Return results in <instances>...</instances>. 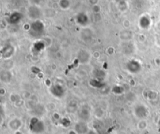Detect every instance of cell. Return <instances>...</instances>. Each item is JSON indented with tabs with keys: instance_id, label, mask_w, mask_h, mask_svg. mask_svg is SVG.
<instances>
[{
	"instance_id": "cell-2",
	"label": "cell",
	"mask_w": 160,
	"mask_h": 134,
	"mask_svg": "<svg viewBox=\"0 0 160 134\" xmlns=\"http://www.w3.org/2000/svg\"><path fill=\"white\" fill-rule=\"evenodd\" d=\"M126 68L129 72L132 73H138L141 69V65L137 60H131L127 63L126 65Z\"/></svg>"
},
{
	"instance_id": "cell-9",
	"label": "cell",
	"mask_w": 160,
	"mask_h": 134,
	"mask_svg": "<svg viewBox=\"0 0 160 134\" xmlns=\"http://www.w3.org/2000/svg\"><path fill=\"white\" fill-rule=\"evenodd\" d=\"M15 134H23V133H22V132H21V131L17 130V131H16Z\"/></svg>"
},
{
	"instance_id": "cell-4",
	"label": "cell",
	"mask_w": 160,
	"mask_h": 134,
	"mask_svg": "<svg viewBox=\"0 0 160 134\" xmlns=\"http://www.w3.org/2000/svg\"><path fill=\"white\" fill-rule=\"evenodd\" d=\"M135 113L139 118H143L147 115V108L143 105H138L135 108Z\"/></svg>"
},
{
	"instance_id": "cell-8",
	"label": "cell",
	"mask_w": 160,
	"mask_h": 134,
	"mask_svg": "<svg viewBox=\"0 0 160 134\" xmlns=\"http://www.w3.org/2000/svg\"><path fill=\"white\" fill-rule=\"evenodd\" d=\"M69 134H78V132L76 130H70L69 132Z\"/></svg>"
},
{
	"instance_id": "cell-5",
	"label": "cell",
	"mask_w": 160,
	"mask_h": 134,
	"mask_svg": "<svg viewBox=\"0 0 160 134\" xmlns=\"http://www.w3.org/2000/svg\"><path fill=\"white\" fill-rule=\"evenodd\" d=\"M9 125H10V129H13V130L17 131L18 129L21 127V125H22V122H21V121L20 120V119H12V120L10 122Z\"/></svg>"
},
{
	"instance_id": "cell-7",
	"label": "cell",
	"mask_w": 160,
	"mask_h": 134,
	"mask_svg": "<svg viewBox=\"0 0 160 134\" xmlns=\"http://www.w3.org/2000/svg\"><path fill=\"white\" fill-rule=\"evenodd\" d=\"M146 126H147V122L144 120L141 121V122L138 123V128H139V129H145V128H146Z\"/></svg>"
},
{
	"instance_id": "cell-3",
	"label": "cell",
	"mask_w": 160,
	"mask_h": 134,
	"mask_svg": "<svg viewBox=\"0 0 160 134\" xmlns=\"http://www.w3.org/2000/svg\"><path fill=\"white\" fill-rule=\"evenodd\" d=\"M50 91H51V93H52L54 96L56 97V98H61V97L63 95L64 93L63 88L59 84L53 85V86L51 87Z\"/></svg>"
},
{
	"instance_id": "cell-6",
	"label": "cell",
	"mask_w": 160,
	"mask_h": 134,
	"mask_svg": "<svg viewBox=\"0 0 160 134\" xmlns=\"http://www.w3.org/2000/svg\"><path fill=\"white\" fill-rule=\"evenodd\" d=\"M90 84L91 85V87L95 88H101L102 87H104V84L102 80L98 79H93L90 82Z\"/></svg>"
},
{
	"instance_id": "cell-1",
	"label": "cell",
	"mask_w": 160,
	"mask_h": 134,
	"mask_svg": "<svg viewBox=\"0 0 160 134\" xmlns=\"http://www.w3.org/2000/svg\"><path fill=\"white\" fill-rule=\"evenodd\" d=\"M30 129H31V131L35 133H41L45 129V126H44L43 122L40 121L36 117H34L31 119V122H30Z\"/></svg>"
}]
</instances>
